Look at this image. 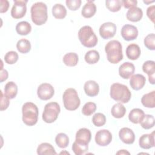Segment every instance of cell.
I'll list each match as a JSON object with an SVG mask.
<instances>
[{
    "label": "cell",
    "instance_id": "cell-1",
    "mask_svg": "<svg viewBox=\"0 0 155 155\" xmlns=\"http://www.w3.org/2000/svg\"><path fill=\"white\" fill-rule=\"evenodd\" d=\"M107 60L111 64H117L123 59L122 45L117 40L109 41L105 47Z\"/></svg>",
    "mask_w": 155,
    "mask_h": 155
},
{
    "label": "cell",
    "instance_id": "cell-2",
    "mask_svg": "<svg viewBox=\"0 0 155 155\" xmlns=\"http://www.w3.org/2000/svg\"><path fill=\"white\" fill-rule=\"evenodd\" d=\"M31 19L36 25L44 24L48 19L47 7L42 2H37L32 5L30 9Z\"/></svg>",
    "mask_w": 155,
    "mask_h": 155
},
{
    "label": "cell",
    "instance_id": "cell-3",
    "mask_svg": "<svg viewBox=\"0 0 155 155\" xmlns=\"http://www.w3.org/2000/svg\"><path fill=\"white\" fill-rule=\"evenodd\" d=\"M110 94L113 99L122 104L127 103L131 97L127 86L119 83H114L111 85Z\"/></svg>",
    "mask_w": 155,
    "mask_h": 155
},
{
    "label": "cell",
    "instance_id": "cell-4",
    "mask_svg": "<svg viewBox=\"0 0 155 155\" xmlns=\"http://www.w3.org/2000/svg\"><path fill=\"white\" fill-rule=\"evenodd\" d=\"M22 121L28 126L35 125L38 119L39 110L38 107L33 102H25L22 107Z\"/></svg>",
    "mask_w": 155,
    "mask_h": 155
},
{
    "label": "cell",
    "instance_id": "cell-5",
    "mask_svg": "<svg viewBox=\"0 0 155 155\" xmlns=\"http://www.w3.org/2000/svg\"><path fill=\"white\" fill-rule=\"evenodd\" d=\"M78 38L81 44L85 47L91 48L97 44V38L92 28L89 25L81 27L78 31Z\"/></svg>",
    "mask_w": 155,
    "mask_h": 155
},
{
    "label": "cell",
    "instance_id": "cell-6",
    "mask_svg": "<svg viewBox=\"0 0 155 155\" xmlns=\"http://www.w3.org/2000/svg\"><path fill=\"white\" fill-rule=\"evenodd\" d=\"M62 99L65 108L69 111L76 110L81 104L78 92L73 88H69L65 90L62 96Z\"/></svg>",
    "mask_w": 155,
    "mask_h": 155
},
{
    "label": "cell",
    "instance_id": "cell-7",
    "mask_svg": "<svg viewBox=\"0 0 155 155\" xmlns=\"http://www.w3.org/2000/svg\"><path fill=\"white\" fill-rule=\"evenodd\" d=\"M60 111L61 108L58 103L56 102L47 103L45 105L42 113V119L46 123H53L58 119Z\"/></svg>",
    "mask_w": 155,
    "mask_h": 155
},
{
    "label": "cell",
    "instance_id": "cell-8",
    "mask_svg": "<svg viewBox=\"0 0 155 155\" xmlns=\"http://www.w3.org/2000/svg\"><path fill=\"white\" fill-rule=\"evenodd\" d=\"M27 0H14V4L11 10V16L14 19L23 18L27 12Z\"/></svg>",
    "mask_w": 155,
    "mask_h": 155
},
{
    "label": "cell",
    "instance_id": "cell-9",
    "mask_svg": "<svg viewBox=\"0 0 155 155\" xmlns=\"http://www.w3.org/2000/svg\"><path fill=\"white\" fill-rule=\"evenodd\" d=\"M54 94L53 87L48 83H42L39 85L37 90V94L39 99L47 101L51 99Z\"/></svg>",
    "mask_w": 155,
    "mask_h": 155
},
{
    "label": "cell",
    "instance_id": "cell-10",
    "mask_svg": "<svg viewBox=\"0 0 155 155\" xmlns=\"http://www.w3.org/2000/svg\"><path fill=\"white\" fill-rule=\"evenodd\" d=\"M117 27L111 22H107L102 24L99 28V35L102 38L108 39L113 38L116 32Z\"/></svg>",
    "mask_w": 155,
    "mask_h": 155
},
{
    "label": "cell",
    "instance_id": "cell-11",
    "mask_svg": "<svg viewBox=\"0 0 155 155\" xmlns=\"http://www.w3.org/2000/svg\"><path fill=\"white\" fill-rule=\"evenodd\" d=\"M94 139L97 145L101 147H105L111 143L112 134L108 130H101L96 133Z\"/></svg>",
    "mask_w": 155,
    "mask_h": 155
},
{
    "label": "cell",
    "instance_id": "cell-12",
    "mask_svg": "<svg viewBox=\"0 0 155 155\" xmlns=\"http://www.w3.org/2000/svg\"><path fill=\"white\" fill-rule=\"evenodd\" d=\"M121 36L124 39L127 41L134 40L138 36V30L133 25L125 24L121 29Z\"/></svg>",
    "mask_w": 155,
    "mask_h": 155
},
{
    "label": "cell",
    "instance_id": "cell-13",
    "mask_svg": "<svg viewBox=\"0 0 155 155\" xmlns=\"http://www.w3.org/2000/svg\"><path fill=\"white\" fill-rule=\"evenodd\" d=\"M91 134L90 130L86 128H80L76 133L75 142L79 144L88 145L91 140Z\"/></svg>",
    "mask_w": 155,
    "mask_h": 155
},
{
    "label": "cell",
    "instance_id": "cell-14",
    "mask_svg": "<svg viewBox=\"0 0 155 155\" xmlns=\"http://www.w3.org/2000/svg\"><path fill=\"white\" fill-rule=\"evenodd\" d=\"M135 67L134 64L130 62H124L119 68V76L125 79H130L133 75Z\"/></svg>",
    "mask_w": 155,
    "mask_h": 155
},
{
    "label": "cell",
    "instance_id": "cell-15",
    "mask_svg": "<svg viewBox=\"0 0 155 155\" xmlns=\"http://www.w3.org/2000/svg\"><path fill=\"white\" fill-rule=\"evenodd\" d=\"M154 131L150 134H144L142 135L139 140V144L140 148L143 149H150L154 147Z\"/></svg>",
    "mask_w": 155,
    "mask_h": 155
},
{
    "label": "cell",
    "instance_id": "cell-16",
    "mask_svg": "<svg viewBox=\"0 0 155 155\" xmlns=\"http://www.w3.org/2000/svg\"><path fill=\"white\" fill-rule=\"evenodd\" d=\"M120 139L126 144H132L135 140V134L133 131L127 127L121 128L119 132Z\"/></svg>",
    "mask_w": 155,
    "mask_h": 155
},
{
    "label": "cell",
    "instance_id": "cell-17",
    "mask_svg": "<svg viewBox=\"0 0 155 155\" xmlns=\"http://www.w3.org/2000/svg\"><path fill=\"white\" fill-rule=\"evenodd\" d=\"M146 82L145 77L140 74H136L130 78V85L134 90H139L142 89Z\"/></svg>",
    "mask_w": 155,
    "mask_h": 155
},
{
    "label": "cell",
    "instance_id": "cell-18",
    "mask_svg": "<svg viewBox=\"0 0 155 155\" xmlns=\"http://www.w3.org/2000/svg\"><path fill=\"white\" fill-rule=\"evenodd\" d=\"M142 70L148 76V81L150 84H154L155 62L153 61H147L142 65Z\"/></svg>",
    "mask_w": 155,
    "mask_h": 155
},
{
    "label": "cell",
    "instance_id": "cell-19",
    "mask_svg": "<svg viewBox=\"0 0 155 155\" xmlns=\"http://www.w3.org/2000/svg\"><path fill=\"white\" fill-rule=\"evenodd\" d=\"M84 90L87 96L94 97L98 94L99 92V86L96 81L90 80L85 82L84 84Z\"/></svg>",
    "mask_w": 155,
    "mask_h": 155
},
{
    "label": "cell",
    "instance_id": "cell-20",
    "mask_svg": "<svg viewBox=\"0 0 155 155\" xmlns=\"http://www.w3.org/2000/svg\"><path fill=\"white\" fill-rule=\"evenodd\" d=\"M127 19L131 22H138L143 16V12L142 9L137 7L130 8L126 14Z\"/></svg>",
    "mask_w": 155,
    "mask_h": 155
},
{
    "label": "cell",
    "instance_id": "cell-21",
    "mask_svg": "<svg viewBox=\"0 0 155 155\" xmlns=\"http://www.w3.org/2000/svg\"><path fill=\"white\" fill-rule=\"evenodd\" d=\"M141 53L139 46L136 44H130L126 48V55L129 59H137Z\"/></svg>",
    "mask_w": 155,
    "mask_h": 155
},
{
    "label": "cell",
    "instance_id": "cell-22",
    "mask_svg": "<svg viewBox=\"0 0 155 155\" xmlns=\"http://www.w3.org/2000/svg\"><path fill=\"white\" fill-rule=\"evenodd\" d=\"M96 7L93 1H88L82 7L81 14L85 18H90L94 15Z\"/></svg>",
    "mask_w": 155,
    "mask_h": 155
},
{
    "label": "cell",
    "instance_id": "cell-23",
    "mask_svg": "<svg viewBox=\"0 0 155 155\" xmlns=\"http://www.w3.org/2000/svg\"><path fill=\"white\" fill-rule=\"evenodd\" d=\"M4 90V94L10 99H12L17 95L18 86L14 82L10 81L5 84Z\"/></svg>",
    "mask_w": 155,
    "mask_h": 155
},
{
    "label": "cell",
    "instance_id": "cell-24",
    "mask_svg": "<svg viewBox=\"0 0 155 155\" xmlns=\"http://www.w3.org/2000/svg\"><path fill=\"white\" fill-rule=\"evenodd\" d=\"M142 104L147 107L153 108L155 107V91L145 94L141 99Z\"/></svg>",
    "mask_w": 155,
    "mask_h": 155
},
{
    "label": "cell",
    "instance_id": "cell-25",
    "mask_svg": "<svg viewBox=\"0 0 155 155\" xmlns=\"http://www.w3.org/2000/svg\"><path fill=\"white\" fill-rule=\"evenodd\" d=\"M145 115L144 111L140 108H133L128 114V119L133 124H139Z\"/></svg>",
    "mask_w": 155,
    "mask_h": 155
},
{
    "label": "cell",
    "instance_id": "cell-26",
    "mask_svg": "<svg viewBox=\"0 0 155 155\" xmlns=\"http://www.w3.org/2000/svg\"><path fill=\"white\" fill-rule=\"evenodd\" d=\"M37 154L39 155L56 154V152L51 144L47 142L42 143L37 148Z\"/></svg>",
    "mask_w": 155,
    "mask_h": 155
},
{
    "label": "cell",
    "instance_id": "cell-27",
    "mask_svg": "<svg viewBox=\"0 0 155 155\" xmlns=\"http://www.w3.org/2000/svg\"><path fill=\"white\" fill-rule=\"evenodd\" d=\"M52 14L56 19H64L67 15V10L63 5L56 4L52 7Z\"/></svg>",
    "mask_w": 155,
    "mask_h": 155
},
{
    "label": "cell",
    "instance_id": "cell-28",
    "mask_svg": "<svg viewBox=\"0 0 155 155\" xmlns=\"http://www.w3.org/2000/svg\"><path fill=\"white\" fill-rule=\"evenodd\" d=\"M126 113L125 107L122 104V103H116L111 108V113L114 118H122L124 116Z\"/></svg>",
    "mask_w": 155,
    "mask_h": 155
},
{
    "label": "cell",
    "instance_id": "cell-29",
    "mask_svg": "<svg viewBox=\"0 0 155 155\" xmlns=\"http://www.w3.org/2000/svg\"><path fill=\"white\" fill-rule=\"evenodd\" d=\"M79 57L76 53L70 52L65 54L63 57V62L67 66L74 67L78 62Z\"/></svg>",
    "mask_w": 155,
    "mask_h": 155
},
{
    "label": "cell",
    "instance_id": "cell-30",
    "mask_svg": "<svg viewBox=\"0 0 155 155\" xmlns=\"http://www.w3.org/2000/svg\"><path fill=\"white\" fill-rule=\"evenodd\" d=\"M31 26L30 24L27 21H21L17 24L16 26V31L20 35H27L31 32Z\"/></svg>",
    "mask_w": 155,
    "mask_h": 155
},
{
    "label": "cell",
    "instance_id": "cell-31",
    "mask_svg": "<svg viewBox=\"0 0 155 155\" xmlns=\"http://www.w3.org/2000/svg\"><path fill=\"white\" fill-rule=\"evenodd\" d=\"M16 48L19 53L23 54L27 53L31 50L30 42L25 38L21 39L16 44Z\"/></svg>",
    "mask_w": 155,
    "mask_h": 155
},
{
    "label": "cell",
    "instance_id": "cell-32",
    "mask_svg": "<svg viewBox=\"0 0 155 155\" xmlns=\"http://www.w3.org/2000/svg\"><path fill=\"white\" fill-rule=\"evenodd\" d=\"M84 59L85 62L88 64H94L99 61L100 59V55L97 51L92 50L86 53Z\"/></svg>",
    "mask_w": 155,
    "mask_h": 155
},
{
    "label": "cell",
    "instance_id": "cell-33",
    "mask_svg": "<svg viewBox=\"0 0 155 155\" xmlns=\"http://www.w3.org/2000/svg\"><path fill=\"white\" fill-rule=\"evenodd\" d=\"M56 145L61 148H65L69 144V138L68 136L63 133L58 134L55 137Z\"/></svg>",
    "mask_w": 155,
    "mask_h": 155
},
{
    "label": "cell",
    "instance_id": "cell-34",
    "mask_svg": "<svg viewBox=\"0 0 155 155\" xmlns=\"http://www.w3.org/2000/svg\"><path fill=\"white\" fill-rule=\"evenodd\" d=\"M139 124L143 128L150 129L154 126V117L151 114H145Z\"/></svg>",
    "mask_w": 155,
    "mask_h": 155
},
{
    "label": "cell",
    "instance_id": "cell-35",
    "mask_svg": "<svg viewBox=\"0 0 155 155\" xmlns=\"http://www.w3.org/2000/svg\"><path fill=\"white\" fill-rule=\"evenodd\" d=\"M106 7L112 12L120 10L122 5V1L120 0H107L105 1Z\"/></svg>",
    "mask_w": 155,
    "mask_h": 155
},
{
    "label": "cell",
    "instance_id": "cell-36",
    "mask_svg": "<svg viewBox=\"0 0 155 155\" xmlns=\"http://www.w3.org/2000/svg\"><path fill=\"white\" fill-rule=\"evenodd\" d=\"M96 110V105L92 102H88L84 104L82 108V113L84 115L88 116L95 112Z\"/></svg>",
    "mask_w": 155,
    "mask_h": 155
},
{
    "label": "cell",
    "instance_id": "cell-37",
    "mask_svg": "<svg viewBox=\"0 0 155 155\" xmlns=\"http://www.w3.org/2000/svg\"><path fill=\"white\" fill-rule=\"evenodd\" d=\"M92 122L96 127H102L104 125L106 122V117L102 113H97L93 115Z\"/></svg>",
    "mask_w": 155,
    "mask_h": 155
},
{
    "label": "cell",
    "instance_id": "cell-38",
    "mask_svg": "<svg viewBox=\"0 0 155 155\" xmlns=\"http://www.w3.org/2000/svg\"><path fill=\"white\" fill-rule=\"evenodd\" d=\"M88 149V145L79 144L76 142H74L72 145V150L76 155H82L85 154Z\"/></svg>",
    "mask_w": 155,
    "mask_h": 155
},
{
    "label": "cell",
    "instance_id": "cell-39",
    "mask_svg": "<svg viewBox=\"0 0 155 155\" xmlns=\"http://www.w3.org/2000/svg\"><path fill=\"white\" fill-rule=\"evenodd\" d=\"M144 45L148 50H155V35L154 33L148 34L145 38Z\"/></svg>",
    "mask_w": 155,
    "mask_h": 155
},
{
    "label": "cell",
    "instance_id": "cell-40",
    "mask_svg": "<svg viewBox=\"0 0 155 155\" xmlns=\"http://www.w3.org/2000/svg\"><path fill=\"white\" fill-rule=\"evenodd\" d=\"M18 54L15 51H8L4 56V61L8 64H13L18 60Z\"/></svg>",
    "mask_w": 155,
    "mask_h": 155
},
{
    "label": "cell",
    "instance_id": "cell-41",
    "mask_svg": "<svg viewBox=\"0 0 155 155\" xmlns=\"http://www.w3.org/2000/svg\"><path fill=\"white\" fill-rule=\"evenodd\" d=\"M66 5L68 9L70 10H77L81 7L82 1L81 0H67L65 1Z\"/></svg>",
    "mask_w": 155,
    "mask_h": 155
},
{
    "label": "cell",
    "instance_id": "cell-42",
    "mask_svg": "<svg viewBox=\"0 0 155 155\" xmlns=\"http://www.w3.org/2000/svg\"><path fill=\"white\" fill-rule=\"evenodd\" d=\"M1 111H4L6 110L10 104L9 98L7 97L2 91H1Z\"/></svg>",
    "mask_w": 155,
    "mask_h": 155
},
{
    "label": "cell",
    "instance_id": "cell-43",
    "mask_svg": "<svg viewBox=\"0 0 155 155\" xmlns=\"http://www.w3.org/2000/svg\"><path fill=\"white\" fill-rule=\"evenodd\" d=\"M137 1L136 0H124L122 1V5L126 8H131L136 7Z\"/></svg>",
    "mask_w": 155,
    "mask_h": 155
},
{
    "label": "cell",
    "instance_id": "cell-44",
    "mask_svg": "<svg viewBox=\"0 0 155 155\" xmlns=\"http://www.w3.org/2000/svg\"><path fill=\"white\" fill-rule=\"evenodd\" d=\"M154 10L155 6L154 5L148 7L147 10V15L153 23L154 22Z\"/></svg>",
    "mask_w": 155,
    "mask_h": 155
},
{
    "label": "cell",
    "instance_id": "cell-45",
    "mask_svg": "<svg viewBox=\"0 0 155 155\" xmlns=\"http://www.w3.org/2000/svg\"><path fill=\"white\" fill-rule=\"evenodd\" d=\"M1 9L0 13H5L6 12L9 7V2L7 0H1Z\"/></svg>",
    "mask_w": 155,
    "mask_h": 155
},
{
    "label": "cell",
    "instance_id": "cell-46",
    "mask_svg": "<svg viewBox=\"0 0 155 155\" xmlns=\"http://www.w3.org/2000/svg\"><path fill=\"white\" fill-rule=\"evenodd\" d=\"M8 71L6 70H4L3 68L1 69V82L5 81L8 78Z\"/></svg>",
    "mask_w": 155,
    "mask_h": 155
},
{
    "label": "cell",
    "instance_id": "cell-47",
    "mask_svg": "<svg viewBox=\"0 0 155 155\" xmlns=\"http://www.w3.org/2000/svg\"><path fill=\"white\" fill-rule=\"evenodd\" d=\"M130 154V153L126 151L125 150H121L116 153V154Z\"/></svg>",
    "mask_w": 155,
    "mask_h": 155
},
{
    "label": "cell",
    "instance_id": "cell-48",
    "mask_svg": "<svg viewBox=\"0 0 155 155\" xmlns=\"http://www.w3.org/2000/svg\"><path fill=\"white\" fill-rule=\"evenodd\" d=\"M144 3H145V4H150V3H153V2H154V1H143Z\"/></svg>",
    "mask_w": 155,
    "mask_h": 155
},
{
    "label": "cell",
    "instance_id": "cell-49",
    "mask_svg": "<svg viewBox=\"0 0 155 155\" xmlns=\"http://www.w3.org/2000/svg\"><path fill=\"white\" fill-rule=\"evenodd\" d=\"M64 153H66V154H70V153H68V152H61L60 153V154H64Z\"/></svg>",
    "mask_w": 155,
    "mask_h": 155
}]
</instances>
